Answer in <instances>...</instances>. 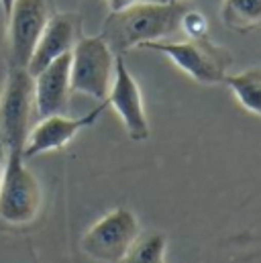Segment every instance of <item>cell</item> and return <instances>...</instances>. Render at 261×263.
Here are the masks:
<instances>
[{"mask_svg": "<svg viewBox=\"0 0 261 263\" xmlns=\"http://www.w3.org/2000/svg\"><path fill=\"white\" fill-rule=\"evenodd\" d=\"M186 12L188 8L174 0L139 2L129 8L110 12L104 23L102 37L115 55H125L145 41H161L178 33Z\"/></svg>", "mask_w": 261, "mask_h": 263, "instance_id": "cell-1", "label": "cell"}, {"mask_svg": "<svg viewBox=\"0 0 261 263\" xmlns=\"http://www.w3.org/2000/svg\"><path fill=\"white\" fill-rule=\"evenodd\" d=\"M139 47L163 53L184 73L194 78L196 82L208 84V86L222 84L229 73V67L233 64L231 53L225 47L212 43L206 35L188 37L182 41H170V39L145 41Z\"/></svg>", "mask_w": 261, "mask_h": 263, "instance_id": "cell-2", "label": "cell"}, {"mask_svg": "<svg viewBox=\"0 0 261 263\" xmlns=\"http://www.w3.org/2000/svg\"><path fill=\"white\" fill-rule=\"evenodd\" d=\"M35 115V78L27 67H8L0 94V139L6 151L25 149Z\"/></svg>", "mask_w": 261, "mask_h": 263, "instance_id": "cell-3", "label": "cell"}, {"mask_svg": "<svg viewBox=\"0 0 261 263\" xmlns=\"http://www.w3.org/2000/svg\"><path fill=\"white\" fill-rule=\"evenodd\" d=\"M25 161L21 151H6L0 180V220L14 227L33 222L43 202L41 184Z\"/></svg>", "mask_w": 261, "mask_h": 263, "instance_id": "cell-4", "label": "cell"}, {"mask_svg": "<svg viewBox=\"0 0 261 263\" xmlns=\"http://www.w3.org/2000/svg\"><path fill=\"white\" fill-rule=\"evenodd\" d=\"M117 55L102 35L80 37L71 49V92L106 100L113 78H115Z\"/></svg>", "mask_w": 261, "mask_h": 263, "instance_id": "cell-5", "label": "cell"}, {"mask_svg": "<svg viewBox=\"0 0 261 263\" xmlns=\"http://www.w3.org/2000/svg\"><path fill=\"white\" fill-rule=\"evenodd\" d=\"M141 235V224L129 208H115L96 220L82 237V249L88 257L102 263H117Z\"/></svg>", "mask_w": 261, "mask_h": 263, "instance_id": "cell-6", "label": "cell"}, {"mask_svg": "<svg viewBox=\"0 0 261 263\" xmlns=\"http://www.w3.org/2000/svg\"><path fill=\"white\" fill-rule=\"evenodd\" d=\"M49 16L51 14L45 0H14L6 18L10 67L29 66Z\"/></svg>", "mask_w": 261, "mask_h": 263, "instance_id": "cell-7", "label": "cell"}, {"mask_svg": "<svg viewBox=\"0 0 261 263\" xmlns=\"http://www.w3.org/2000/svg\"><path fill=\"white\" fill-rule=\"evenodd\" d=\"M106 104L113 106L119 115V119L123 121L127 135L133 141H147L151 129H149V121L145 115V106H143V98H141V88L135 82L133 73L125 64L123 55H117V64H115V78L106 96Z\"/></svg>", "mask_w": 261, "mask_h": 263, "instance_id": "cell-8", "label": "cell"}, {"mask_svg": "<svg viewBox=\"0 0 261 263\" xmlns=\"http://www.w3.org/2000/svg\"><path fill=\"white\" fill-rule=\"evenodd\" d=\"M106 100L96 106L94 110H90L88 115L84 117H65V115H51V117H43L39 119L37 125L31 127L29 137H27V143H25V149H23V157L25 159H31L35 155H41V153H49V151H58V149H64L65 145L82 131L90 125H94L98 121V117L104 112L106 108Z\"/></svg>", "mask_w": 261, "mask_h": 263, "instance_id": "cell-9", "label": "cell"}, {"mask_svg": "<svg viewBox=\"0 0 261 263\" xmlns=\"http://www.w3.org/2000/svg\"><path fill=\"white\" fill-rule=\"evenodd\" d=\"M82 37V16L78 12H55L47 18V25L37 41L33 58L29 62V73L37 76L53 60L69 53Z\"/></svg>", "mask_w": 261, "mask_h": 263, "instance_id": "cell-10", "label": "cell"}, {"mask_svg": "<svg viewBox=\"0 0 261 263\" xmlns=\"http://www.w3.org/2000/svg\"><path fill=\"white\" fill-rule=\"evenodd\" d=\"M35 78V112L39 119L65 115L71 96V51L53 60Z\"/></svg>", "mask_w": 261, "mask_h": 263, "instance_id": "cell-11", "label": "cell"}, {"mask_svg": "<svg viewBox=\"0 0 261 263\" xmlns=\"http://www.w3.org/2000/svg\"><path fill=\"white\" fill-rule=\"evenodd\" d=\"M239 104L251 112L261 117V67H249L239 73H227L225 82Z\"/></svg>", "mask_w": 261, "mask_h": 263, "instance_id": "cell-12", "label": "cell"}, {"mask_svg": "<svg viewBox=\"0 0 261 263\" xmlns=\"http://www.w3.org/2000/svg\"><path fill=\"white\" fill-rule=\"evenodd\" d=\"M220 21L237 33L257 31L261 29V0H222Z\"/></svg>", "mask_w": 261, "mask_h": 263, "instance_id": "cell-13", "label": "cell"}, {"mask_svg": "<svg viewBox=\"0 0 261 263\" xmlns=\"http://www.w3.org/2000/svg\"><path fill=\"white\" fill-rule=\"evenodd\" d=\"M167 239L161 233H141L117 263H165Z\"/></svg>", "mask_w": 261, "mask_h": 263, "instance_id": "cell-14", "label": "cell"}, {"mask_svg": "<svg viewBox=\"0 0 261 263\" xmlns=\"http://www.w3.org/2000/svg\"><path fill=\"white\" fill-rule=\"evenodd\" d=\"M106 2H108L110 12H117V10L129 8V6H133V4H139V2H149V0H106Z\"/></svg>", "mask_w": 261, "mask_h": 263, "instance_id": "cell-15", "label": "cell"}, {"mask_svg": "<svg viewBox=\"0 0 261 263\" xmlns=\"http://www.w3.org/2000/svg\"><path fill=\"white\" fill-rule=\"evenodd\" d=\"M4 163H6V147L0 139V180H2V172H4Z\"/></svg>", "mask_w": 261, "mask_h": 263, "instance_id": "cell-16", "label": "cell"}, {"mask_svg": "<svg viewBox=\"0 0 261 263\" xmlns=\"http://www.w3.org/2000/svg\"><path fill=\"white\" fill-rule=\"evenodd\" d=\"M12 4L14 0H0V6H2V12H4V18H8L10 10H12Z\"/></svg>", "mask_w": 261, "mask_h": 263, "instance_id": "cell-17", "label": "cell"}]
</instances>
